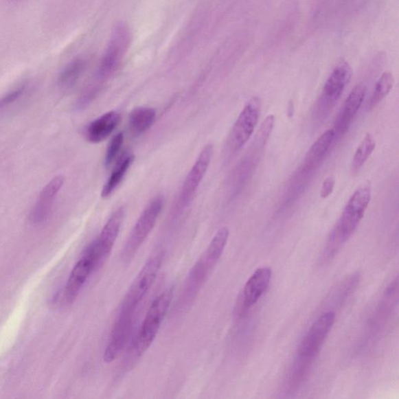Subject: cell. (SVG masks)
<instances>
[{
	"instance_id": "6da1fadb",
	"label": "cell",
	"mask_w": 399,
	"mask_h": 399,
	"mask_svg": "<svg viewBox=\"0 0 399 399\" xmlns=\"http://www.w3.org/2000/svg\"><path fill=\"white\" fill-rule=\"evenodd\" d=\"M372 199L369 186L358 188L346 204L337 227L329 237L323 258L330 259L340 247L354 233L361 223Z\"/></svg>"
},
{
	"instance_id": "7a4b0ae2",
	"label": "cell",
	"mask_w": 399,
	"mask_h": 399,
	"mask_svg": "<svg viewBox=\"0 0 399 399\" xmlns=\"http://www.w3.org/2000/svg\"><path fill=\"white\" fill-rule=\"evenodd\" d=\"M229 236V229L223 227L213 237L209 246L190 271L183 292L185 300L194 299L205 284L220 260L227 245Z\"/></svg>"
},
{
	"instance_id": "3957f363",
	"label": "cell",
	"mask_w": 399,
	"mask_h": 399,
	"mask_svg": "<svg viewBox=\"0 0 399 399\" xmlns=\"http://www.w3.org/2000/svg\"><path fill=\"white\" fill-rule=\"evenodd\" d=\"M172 288H168L154 299L142 323L135 344L137 355L141 356L153 343L172 302Z\"/></svg>"
},
{
	"instance_id": "277c9868",
	"label": "cell",
	"mask_w": 399,
	"mask_h": 399,
	"mask_svg": "<svg viewBox=\"0 0 399 399\" xmlns=\"http://www.w3.org/2000/svg\"><path fill=\"white\" fill-rule=\"evenodd\" d=\"M163 206L164 199L163 196H159L150 201L147 207L144 208L121 253V259L124 262L128 263L135 257L139 248L148 238L157 223Z\"/></svg>"
},
{
	"instance_id": "5b68a950",
	"label": "cell",
	"mask_w": 399,
	"mask_h": 399,
	"mask_svg": "<svg viewBox=\"0 0 399 399\" xmlns=\"http://www.w3.org/2000/svg\"><path fill=\"white\" fill-rule=\"evenodd\" d=\"M352 76V69L349 63L345 60L339 62L323 86L315 109L316 119H326L342 96Z\"/></svg>"
},
{
	"instance_id": "8992f818",
	"label": "cell",
	"mask_w": 399,
	"mask_h": 399,
	"mask_svg": "<svg viewBox=\"0 0 399 399\" xmlns=\"http://www.w3.org/2000/svg\"><path fill=\"white\" fill-rule=\"evenodd\" d=\"M98 266L89 249L87 247L82 258L75 264L65 284L54 298L53 304L62 308L73 303L90 275L98 270Z\"/></svg>"
},
{
	"instance_id": "52a82bcc",
	"label": "cell",
	"mask_w": 399,
	"mask_h": 399,
	"mask_svg": "<svg viewBox=\"0 0 399 399\" xmlns=\"http://www.w3.org/2000/svg\"><path fill=\"white\" fill-rule=\"evenodd\" d=\"M164 253L161 251L155 252L144 265L140 273L133 282L128 293H126L121 310L136 312L147 293L152 288L163 264Z\"/></svg>"
},
{
	"instance_id": "ba28073f",
	"label": "cell",
	"mask_w": 399,
	"mask_h": 399,
	"mask_svg": "<svg viewBox=\"0 0 399 399\" xmlns=\"http://www.w3.org/2000/svg\"><path fill=\"white\" fill-rule=\"evenodd\" d=\"M130 43V33L128 29L120 25L115 27L111 42L108 45L105 54L102 57L100 67L92 82L98 88H102V83L112 76L117 71Z\"/></svg>"
},
{
	"instance_id": "9c48e42d",
	"label": "cell",
	"mask_w": 399,
	"mask_h": 399,
	"mask_svg": "<svg viewBox=\"0 0 399 399\" xmlns=\"http://www.w3.org/2000/svg\"><path fill=\"white\" fill-rule=\"evenodd\" d=\"M334 322V313L332 311L326 312L317 318L299 346L298 361L310 364L315 360L331 332Z\"/></svg>"
},
{
	"instance_id": "30bf717a",
	"label": "cell",
	"mask_w": 399,
	"mask_h": 399,
	"mask_svg": "<svg viewBox=\"0 0 399 399\" xmlns=\"http://www.w3.org/2000/svg\"><path fill=\"white\" fill-rule=\"evenodd\" d=\"M261 109L262 102L258 97L251 98L242 109L230 135V146L234 151H238L250 140L258 123Z\"/></svg>"
},
{
	"instance_id": "8fae6325",
	"label": "cell",
	"mask_w": 399,
	"mask_h": 399,
	"mask_svg": "<svg viewBox=\"0 0 399 399\" xmlns=\"http://www.w3.org/2000/svg\"><path fill=\"white\" fill-rule=\"evenodd\" d=\"M213 155V146L212 144L202 149L198 158L196 159L192 169L189 172L186 179L183 183L181 194H179L178 207L185 208L192 201L196 190L206 174L209 168Z\"/></svg>"
},
{
	"instance_id": "7c38bea8",
	"label": "cell",
	"mask_w": 399,
	"mask_h": 399,
	"mask_svg": "<svg viewBox=\"0 0 399 399\" xmlns=\"http://www.w3.org/2000/svg\"><path fill=\"white\" fill-rule=\"evenodd\" d=\"M124 218V209L123 207H120L109 218L100 236L89 245L101 267L113 250Z\"/></svg>"
},
{
	"instance_id": "4fadbf2b",
	"label": "cell",
	"mask_w": 399,
	"mask_h": 399,
	"mask_svg": "<svg viewBox=\"0 0 399 399\" xmlns=\"http://www.w3.org/2000/svg\"><path fill=\"white\" fill-rule=\"evenodd\" d=\"M135 315L134 312L120 310L104 354V361L106 363L115 361L125 348L131 334Z\"/></svg>"
},
{
	"instance_id": "5bb4252c",
	"label": "cell",
	"mask_w": 399,
	"mask_h": 399,
	"mask_svg": "<svg viewBox=\"0 0 399 399\" xmlns=\"http://www.w3.org/2000/svg\"><path fill=\"white\" fill-rule=\"evenodd\" d=\"M366 93L367 89L365 87L358 84L352 89L348 98H346L342 111L339 113L333 128L335 139L343 136L349 130L358 109L362 106Z\"/></svg>"
},
{
	"instance_id": "9a60e30c",
	"label": "cell",
	"mask_w": 399,
	"mask_h": 399,
	"mask_svg": "<svg viewBox=\"0 0 399 399\" xmlns=\"http://www.w3.org/2000/svg\"><path fill=\"white\" fill-rule=\"evenodd\" d=\"M63 181H65L62 176H56L46 184L29 216L32 224L41 225L48 220L56 196L62 187Z\"/></svg>"
},
{
	"instance_id": "2e32d148",
	"label": "cell",
	"mask_w": 399,
	"mask_h": 399,
	"mask_svg": "<svg viewBox=\"0 0 399 399\" xmlns=\"http://www.w3.org/2000/svg\"><path fill=\"white\" fill-rule=\"evenodd\" d=\"M271 270L269 267L259 268L254 271L246 283L242 291V306L244 309L257 304L263 294L267 291L271 279Z\"/></svg>"
},
{
	"instance_id": "e0dca14e",
	"label": "cell",
	"mask_w": 399,
	"mask_h": 399,
	"mask_svg": "<svg viewBox=\"0 0 399 399\" xmlns=\"http://www.w3.org/2000/svg\"><path fill=\"white\" fill-rule=\"evenodd\" d=\"M120 120V114L115 111L101 115L87 126L85 130L87 140L94 144L105 141L117 128Z\"/></svg>"
},
{
	"instance_id": "ac0fdd59",
	"label": "cell",
	"mask_w": 399,
	"mask_h": 399,
	"mask_svg": "<svg viewBox=\"0 0 399 399\" xmlns=\"http://www.w3.org/2000/svg\"><path fill=\"white\" fill-rule=\"evenodd\" d=\"M335 140L333 129L328 130L322 134L314 143L306 155L304 166L306 169L311 170L321 163L323 157L330 150Z\"/></svg>"
},
{
	"instance_id": "d6986e66",
	"label": "cell",
	"mask_w": 399,
	"mask_h": 399,
	"mask_svg": "<svg viewBox=\"0 0 399 399\" xmlns=\"http://www.w3.org/2000/svg\"><path fill=\"white\" fill-rule=\"evenodd\" d=\"M135 160V156L131 154H126L122 156L115 165L111 176L108 179L105 186L102 190V196L104 198L112 195L120 184L123 181L127 171L130 169L133 161Z\"/></svg>"
},
{
	"instance_id": "ffe728a7",
	"label": "cell",
	"mask_w": 399,
	"mask_h": 399,
	"mask_svg": "<svg viewBox=\"0 0 399 399\" xmlns=\"http://www.w3.org/2000/svg\"><path fill=\"white\" fill-rule=\"evenodd\" d=\"M156 112L154 109L138 107L133 109L129 115V126L135 135H141L155 123Z\"/></svg>"
},
{
	"instance_id": "44dd1931",
	"label": "cell",
	"mask_w": 399,
	"mask_h": 399,
	"mask_svg": "<svg viewBox=\"0 0 399 399\" xmlns=\"http://www.w3.org/2000/svg\"><path fill=\"white\" fill-rule=\"evenodd\" d=\"M86 60L82 58H77L69 63V65L63 69V71L60 75L59 80H58V84L60 88L63 90H68L73 88L76 84L78 80L83 74L86 67Z\"/></svg>"
},
{
	"instance_id": "7402d4cb",
	"label": "cell",
	"mask_w": 399,
	"mask_h": 399,
	"mask_svg": "<svg viewBox=\"0 0 399 399\" xmlns=\"http://www.w3.org/2000/svg\"><path fill=\"white\" fill-rule=\"evenodd\" d=\"M375 148L376 142L374 137L371 134H367L364 137L360 146L356 149L354 159H352V172L354 175L360 172L363 165L367 163V161L371 157V155L374 151Z\"/></svg>"
},
{
	"instance_id": "603a6c76",
	"label": "cell",
	"mask_w": 399,
	"mask_h": 399,
	"mask_svg": "<svg viewBox=\"0 0 399 399\" xmlns=\"http://www.w3.org/2000/svg\"><path fill=\"white\" fill-rule=\"evenodd\" d=\"M393 84H394V77L391 73L385 72L381 75L378 82L374 87L371 98H369L367 105L369 111L377 106L389 94Z\"/></svg>"
},
{
	"instance_id": "cb8c5ba5",
	"label": "cell",
	"mask_w": 399,
	"mask_h": 399,
	"mask_svg": "<svg viewBox=\"0 0 399 399\" xmlns=\"http://www.w3.org/2000/svg\"><path fill=\"white\" fill-rule=\"evenodd\" d=\"M124 143V134L119 133L115 135L111 141L109 142L106 154L105 163L108 167L111 166L115 159H117Z\"/></svg>"
},
{
	"instance_id": "d4e9b609",
	"label": "cell",
	"mask_w": 399,
	"mask_h": 399,
	"mask_svg": "<svg viewBox=\"0 0 399 399\" xmlns=\"http://www.w3.org/2000/svg\"><path fill=\"white\" fill-rule=\"evenodd\" d=\"M275 117L273 115H270L264 120L261 128L259 129L255 140L259 147H263L268 141L271 131L273 130Z\"/></svg>"
},
{
	"instance_id": "484cf974",
	"label": "cell",
	"mask_w": 399,
	"mask_h": 399,
	"mask_svg": "<svg viewBox=\"0 0 399 399\" xmlns=\"http://www.w3.org/2000/svg\"><path fill=\"white\" fill-rule=\"evenodd\" d=\"M26 87V84H22L19 88L10 91L9 93L0 98V111H3L5 108L8 107L11 104L19 100L22 95L24 94Z\"/></svg>"
},
{
	"instance_id": "4316f807",
	"label": "cell",
	"mask_w": 399,
	"mask_h": 399,
	"mask_svg": "<svg viewBox=\"0 0 399 399\" xmlns=\"http://www.w3.org/2000/svg\"><path fill=\"white\" fill-rule=\"evenodd\" d=\"M334 184L335 179L333 176L328 177L326 181L323 182L321 189V198H327L332 194L334 188Z\"/></svg>"
},
{
	"instance_id": "83f0119b",
	"label": "cell",
	"mask_w": 399,
	"mask_h": 399,
	"mask_svg": "<svg viewBox=\"0 0 399 399\" xmlns=\"http://www.w3.org/2000/svg\"><path fill=\"white\" fill-rule=\"evenodd\" d=\"M10 1L12 3H19L21 1V0H10Z\"/></svg>"
}]
</instances>
